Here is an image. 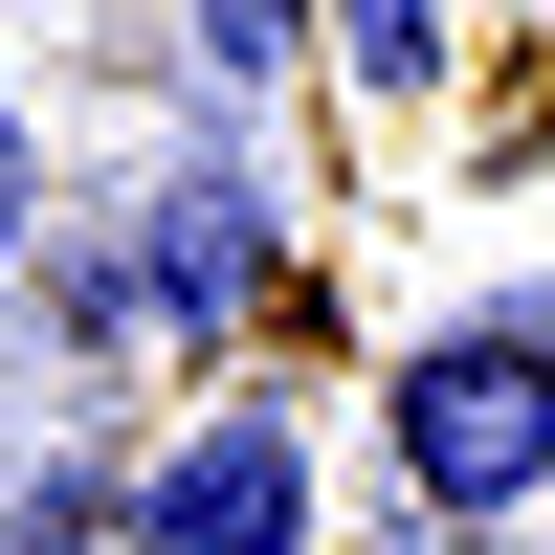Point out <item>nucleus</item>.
Returning <instances> with one entry per match:
<instances>
[{"label": "nucleus", "instance_id": "nucleus-1", "mask_svg": "<svg viewBox=\"0 0 555 555\" xmlns=\"http://www.w3.org/2000/svg\"><path fill=\"white\" fill-rule=\"evenodd\" d=\"M378 423H400V489H423L444 533L555 512V311H467V334H423Z\"/></svg>", "mask_w": 555, "mask_h": 555}, {"label": "nucleus", "instance_id": "nucleus-5", "mask_svg": "<svg viewBox=\"0 0 555 555\" xmlns=\"http://www.w3.org/2000/svg\"><path fill=\"white\" fill-rule=\"evenodd\" d=\"M178 44H201L222 89H289L311 67V0H178Z\"/></svg>", "mask_w": 555, "mask_h": 555}, {"label": "nucleus", "instance_id": "nucleus-6", "mask_svg": "<svg viewBox=\"0 0 555 555\" xmlns=\"http://www.w3.org/2000/svg\"><path fill=\"white\" fill-rule=\"evenodd\" d=\"M23 245H44V156H23V89H0V289H23Z\"/></svg>", "mask_w": 555, "mask_h": 555}, {"label": "nucleus", "instance_id": "nucleus-4", "mask_svg": "<svg viewBox=\"0 0 555 555\" xmlns=\"http://www.w3.org/2000/svg\"><path fill=\"white\" fill-rule=\"evenodd\" d=\"M311 23H334V89H378V112L444 89V0H311Z\"/></svg>", "mask_w": 555, "mask_h": 555}, {"label": "nucleus", "instance_id": "nucleus-2", "mask_svg": "<svg viewBox=\"0 0 555 555\" xmlns=\"http://www.w3.org/2000/svg\"><path fill=\"white\" fill-rule=\"evenodd\" d=\"M245 289H267V201L201 156V178H133V245L67 289V334H89V356H201Z\"/></svg>", "mask_w": 555, "mask_h": 555}, {"label": "nucleus", "instance_id": "nucleus-3", "mask_svg": "<svg viewBox=\"0 0 555 555\" xmlns=\"http://www.w3.org/2000/svg\"><path fill=\"white\" fill-rule=\"evenodd\" d=\"M112 533H133V555H311V423H289V400L156 423L133 489H112Z\"/></svg>", "mask_w": 555, "mask_h": 555}]
</instances>
